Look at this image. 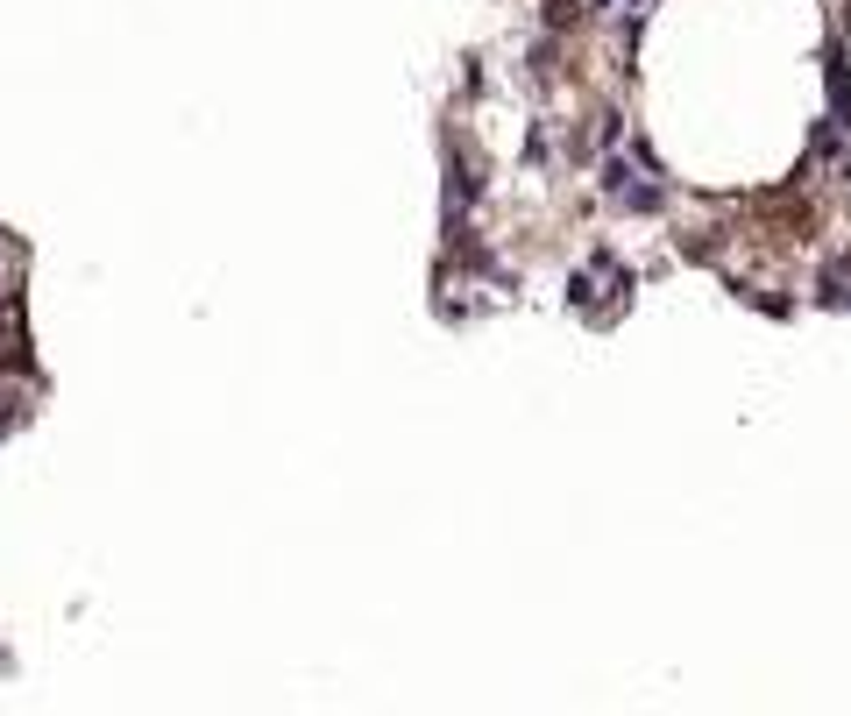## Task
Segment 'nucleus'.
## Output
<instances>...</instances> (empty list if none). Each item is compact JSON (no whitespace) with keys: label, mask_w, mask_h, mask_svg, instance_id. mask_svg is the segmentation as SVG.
<instances>
[]
</instances>
